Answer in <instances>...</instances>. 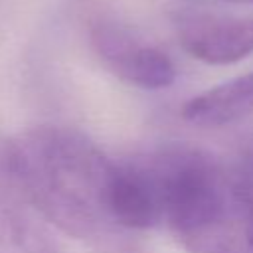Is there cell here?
Masks as SVG:
<instances>
[{
  "label": "cell",
  "mask_w": 253,
  "mask_h": 253,
  "mask_svg": "<svg viewBox=\"0 0 253 253\" xmlns=\"http://www.w3.org/2000/svg\"><path fill=\"white\" fill-rule=\"evenodd\" d=\"M4 172L24 200L73 237H95L113 225L109 213L111 162L85 134L67 126H34L2 152Z\"/></svg>",
  "instance_id": "1"
},
{
  "label": "cell",
  "mask_w": 253,
  "mask_h": 253,
  "mask_svg": "<svg viewBox=\"0 0 253 253\" xmlns=\"http://www.w3.org/2000/svg\"><path fill=\"white\" fill-rule=\"evenodd\" d=\"M142 168L154 190L158 223H166L190 253H253V219L215 158L192 146H168Z\"/></svg>",
  "instance_id": "2"
},
{
  "label": "cell",
  "mask_w": 253,
  "mask_h": 253,
  "mask_svg": "<svg viewBox=\"0 0 253 253\" xmlns=\"http://www.w3.org/2000/svg\"><path fill=\"white\" fill-rule=\"evenodd\" d=\"M89 40L101 63L125 83L140 89H162L176 79L172 59L162 49L144 43L121 22L109 18L93 22Z\"/></svg>",
  "instance_id": "3"
},
{
  "label": "cell",
  "mask_w": 253,
  "mask_h": 253,
  "mask_svg": "<svg viewBox=\"0 0 253 253\" xmlns=\"http://www.w3.org/2000/svg\"><path fill=\"white\" fill-rule=\"evenodd\" d=\"M180 45L210 65H229L253 53V18L186 10L174 16Z\"/></svg>",
  "instance_id": "4"
},
{
  "label": "cell",
  "mask_w": 253,
  "mask_h": 253,
  "mask_svg": "<svg viewBox=\"0 0 253 253\" xmlns=\"http://www.w3.org/2000/svg\"><path fill=\"white\" fill-rule=\"evenodd\" d=\"M107 204L115 227L148 229L158 225L154 190L144 168L138 164H115Z\"/></svg>",
  "instance_id": "5"
},
{
  "label": "cell",
  "mask_w": 253,
  "mask_h": 253,
  "mask_svg": "<svg viewBox=\"0 0 253 253\" xmlns=\"http://www.w3.org/2000/svg\"><path fill=\"white\" fill-rule=\"evenodd\" d=\"M253 115V71L219 83L182 107V117L198 126H223Z\"/></svg>",
  "instance_id": "6"
},
{
  "label": "cell",
  "mask_w": 253,
  "mask_h": 253,
  "mask_svg": "<svg viewBox=\"0 0 253 253\" xmlns=\"http://www.w3.org/2000/svg\"><path fill=\"white\" fill-rule=\"evenodd\" d=\"M0 253H61L51 231L20 202L0 196Z\"/></svg>",
  "instance_id": "7"
},
{
  "label": "cell",
  "mask_w": 253,
  "mask_h": 253,
  "mask_svg": "<svg viewBox=\"0 0 253 253\" xmlns=\"http://www.w3.org/2000/svg\"><path fill=\"white\" fill-rule=\"evenodd\" d=\"M229 174L237 200L241 202L247 215L253 219V152L247 154Z\"/></svg>",
  "instance_id": "8"
},
{
  "label": "cell",
  "mask_w": 253,
  "mask_h": 253,
  "mask_svg": "<svg viewBox=\"0 0 253 253\" xmlns=\"http://www.w3.org/2000/svg\"><path fill=\"white\" fill-rule=\"evenodd\" d=\"M223 2H231V4H253V0H223Z\"/></svg>",
  "instance_id": "9"
},
{
  "label": "cell",
  "mask_w": 253,
  "mask_h": 253,
  "mask_svg": "<svg viewBox=\"0 0 253 253\" xmlns=\"http://www.w3.org/2000/svg\"><path fill=\"white\" fill-rule=\"evenodd\" d=\"M184 2H190V4H198V2H204V0H184Z\"/></svg>",
  "instance_id": "10"
}]
</instances>
